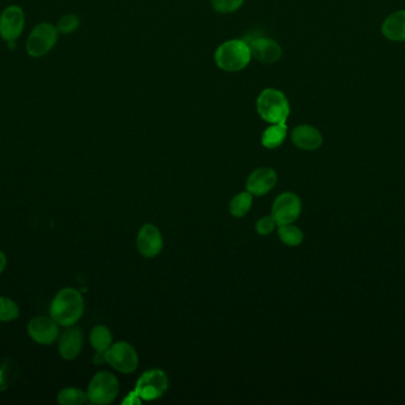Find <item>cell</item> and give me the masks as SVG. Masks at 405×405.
<instances>
[{
	"label": "cell",
	"mask_w": 405,
	"mask_h": 405,
	"mask_svg": "<svg viewBox=\"0 0 405 405\" xmlns=\"http://www.w3.org/2000/svg\"><path fill=\"white\" fill-rule=\"evenodd\" d=\"M322 135L312 125H300L293 130L292 142L295 147L306 152H314L322 145Z\"/></svg>",
	"instance_id": "cell-15"
},
{
	"label": "cell",
	"mask_w": 405,
	"mask_h": 405,
	"mask_svg": "<svg viewBox=\"0 0 405 405\" xmlns=\"http://www.w3.org/2000/svg\"><path fill=\"white\" fill-rule=\"evenodd\" d=\"M59 353L64 360H74L80 355L83 347V333L80 328L66 327L59 336Z\"/></svg>",
	"instance_id": "cell-13"
},
{
	"label": "cell",
	"mask_w": 405,
	"mask_h": 405,
	"mask_svg": "<svg viewBox=\"0 0 405 405\" xmlns=\"http://www.w3.org/2000/svg\"><path fill=\"white\" fill-rule=\"evenodd\" d=\"M19 314L18 304L13 300L0 296V322H12L18 319Z\"/></svg>",
	"instance_id": "cell-22"
},
{
	"label": "cell",
	"mask_w": 405,
	"mask_h": 405,
	"mask_svg": "<svg viewBox=\"0 0 405 405\" xmlns=\"http://www.w3.org/2000/svg\"><path fill=\"white\" fill-rule=\"evenodd\" d=\"M252 59L248 42L230 40L219 45L215 52V62L219 69L235 73L247 68Z\"/></svg>",
	"instance_id": "cell-2"
},
{
	"label": "cell",
	"mask_w": 405,
	"mask_h": 405,
	"mask_svg": "<svg viewBox=\"0 0 405 405\" xmlns=\"http://www.w3.org/2000/svg\"><path fill=\"white\" fill-rule=\"evenodd\" d=\"M164 240L157 226L146 224L141 227L136 238V247L143 257L154 258L160 253Z\"/></svg>",
	"instance_id": "cell-11"
},
{
	"label": "cell",
	"mask_w": 405,
	"mask_h": 405,
	"mask_svg": "<svg viewBox=\"0 0 405 405\" xmlns=\"http://www.w3.org/2000/svg\"><path fill=\"white\" fill-rule=\"evenodd\" d=\"M88 398L94 404H110L119 394L117 377L107 371L96 373L88 385Z\"/></svg>",
	"instance_id": "cell-5"
},
{
	"label": "cell",
	"mask_w": 405,
	"mask_h": 405,
	"mask_svg": "<svg viewBox=\"0 0 405 405\" xmlns=\"http://www.w3.org/2000/svg\"><path fill=\"white\" fill-rule=\"evenodd\" d=\"M140 399H141V398H140L139 396H138V394H136V392H134V394H129V396H128V398H126V399H124V404H126V403H127V404H140V403H141V401H140Z\"/></svg>",
	"instance_id": "cell-27"
},
{
	"label": "cell",
	"mask_w": 405,
	"mask_h": 405,
	"mask_svg": "<svg viewBox=\"0 0 405 405\" xmlns=\"http://www.w3.org/2000/svg\"><path fill=\"white\" fill-rule=\"evenodd\" d=\"M248 42L252 57L262 63H275L281 59L282 49L278 42L268 37H252Z\"/></svg>",
	"instance_id": "cell-12"
},
{
	"label": "cell",
	"mask_w": 405,
	"mask_h": 405,
	"mask_svg": "<svg viewBox=\"0 0 405 405\" xmlns=\"http://www.w3.org/2000/svg\"><path fill=\"white\" fill-rule=\"evenodd\" d=\"M256 108L259 117L269 124L286 122L290 113L287 96L275 89H266L261 92L256 100Z\"/></svg>",
	"instance_id": "cell-3"
},
{
	"label": "cell",
	"mask_w": 405,
	"mask_h": 405,
	"mask_svg": "<svg viewBox=\"0 0 405 405\" xmlns=\"http://www.w3.org/2000/svg\"><path fill=\"white\" fill-rule=\"evenodd\" d=\"M278 182V173L271 168H259L252 171L247 180V190L255 196L266 195Z\"/></svg>",
	"instance_id": "cell-14"
},
{
	"label": "cell",
	"mask_w": 405,
	"mask_h": 405,
	"mask_svg": "<svg viewBox=\"0 0 405 405\" xmlns=\"http://www.w3.org/2000/svg\"><path fill=\"white\" fill-rule=\"evenodd\" d=\"M17 376V368L11 360L0 363V391L8 390Z\"/></svg>",
	"instance_id": "cell-23"
},
{
	"label": "cell",
	"mask_w": 405,
	"mask_h": 405,
	"mask_svg": "<svg viewBox=\"0 0 405 405\" xmlns=\"http://www.w3.org/2000/svg\"><path fill=\"white\" fill-rule=\"evenodd\" d=\"M59 30L52 23H40L33 28L26 41V52L31 57L47 55L59 41Z\"/></svg>",
	"instance_id": "cell-4"
},
{
	"label": "cell",
	"mask_w": 405,
	"mask_h": 405,
	"mask_svg": "<svg viewBox=\"0 0 405 405\" xmlns=\"http://www.w3.org/2000/svg\"><path fill=\"white\" fill-rule=\"evenodd\" d=\"M59 33H64V35H69L76 31L80 28V18L74 13H68L59 18L56 25Z\"/></svg>",
	"instance_id": "cell-24"
},
{
	"label": "cell",
	"mask_w": 405,
	"mask_h": 405,
	"mask_svg": "<svg viewBox=\"0 0 405 405\" xmlns=\"http://www.w3.org/2000/svg\"><path fill=\"white\" fill-rule=\"evenodd\" d=\"M245 0H211L212 8L219 13H233L237 11Z\"/></svg>",
	"instance_id": "cell-25"
},
{
	"label": "cell",
	"mask_w": 405,
	"mask_h": 405,
	"mask_svg": "<svg viewBox=\"0 0 405 405\" xmlns=\"http://www.w3.org/2000/svg\"><path fill=\"white\" fill-rule=\"evenodd\" d=\"M25 26V13L18 5H11L0 15V36L6 43L17 41Z\"/></svg>",
	"instance_id": "cell-9"
},
{
	"label": "cell",
	"mask_w": 405,
	"mask_h": 405,
	"mask_svg": "<svg viewBox=\"0 0 405 405\" xmlns=\"http://www.w3.org/2000/svg\"><path fill=\"white\" fill-rule=\"evenodd\" d=\"M168 389L166 373L158 368L143 373L135 385V392L143 401H154L160 398Z\"/></svg>",
	"instance_id": "cell-6"
},
{
	"label": "cell",
	"mask_w": 405,
	"mask_h": 405,
	"mask_svg": "<svg viewBox=\"0 0 405 405\" xmlns=\"http://www.w3.org/2000/svg\"><path fill=\"white\" fill-rule=\"evenodd\" d=\"M90 343H92L93 348L95 350V355L93 359L94 363L95 364L106 363L105 354L113 345V336H112L110 328L102 324L93 328L90 331Z\"/></svg>",
	"instance_id": "cell-16"
},
{
	"label": "cell",
	"mask_w": 405,
	"mask_h": 405,
	"mask_svg": "<svg viewBox=\"0 0 405 405\" xmlns=\"http://www.w3.org/2000/svg\"><path fill=\"white\" fill-rule=\"evenodd\" d=\"M252 205V194L249 192L241 193L231 200L229 210H230L231 215H234L235 217H243L248 214Z\"/></svg>",
	"instance_id": "cell-20"
},
{
	"label": "cell",
	"mask_w": 405,
	"mask_h": 405,
	"mask_svg": "<svg viewBox=\"0 0 405 405\" xmlns=\"http://www.w3.org/2000/svg\"><path fill=\"white\" fill-rule=\"evenodd\" d=\"M50 316L62 326L70 327L80 320L84 313V300L80 291L64 287L56 294L50 304Z\"/></svg>",
	"instance_id": "cell-1"
},
{
	"label": "cell",
	"mask_w": 405,
	"mask_h": 405,
	"mask_svg": "<svg viewBox=\"0 0 405 405\" xmlns=\"http://www.w3.org/2000/svg\"><path fill=\"white\" fill-rule=\"evenodd\" d=\"M287 132H288V126L286 122L271 124L263 132L262 138H261L263 147H268V149H275V147H280L285 142Z\"/></svg>",
	"instance_id": "cell-18"
},
{
	"label": "cell",
	"mask_w": 405,
	"mask_h": 405,
	"mask_svg": "<svg viewBox=\"0 0 405 405\" xmlns=\"http://www.w3.org/2000/svg\"><path fill=\"white\" fill-rule=\"evenodd\" d=\"M59 327L52 316H36L28 324V334L35 343L49 346L59 340Z\"/></svg>",
	"instance_id": "cell-10"
},
{
	"label": "cell",
	"mask_w": 405,
	"mask_h": 405,
	"mask_svg": "<svg viewBox=\"0 0 405 405\" xmlns=\"http://www.w3.org/2000/svg\"><path fill=\"white\" fill-rule=\"evenodd\" d=\"M275 226L276 222L273 217H264L256 222V232L259 233V236H269L270 233L274 231Z\"/></svg>",
	"instance_id": "cell-26"
},
{
	"label": "cell",
	"mask_w": 405,
	"mask_h": 405,
	"mask_svg": "<svg viewBox=\"0 0 405 405\" xmlns=\"http://www.w3.org/2000/svg\"><path fill=\"white\" fill-rule=\"evenodd\" d=\"M278 236L287 246H299L303 240V231L292 224L278 226Z\"/></svg>",
	"instance_id": "cell-21"
},
{
	"label": "cell",
	"mask_w": 405,
	"mask_h": 405,
	"mask_svg": "<svg viewBox=\"0 0 405 405\" xmlns=\"http://www.w3.org/2000/svg\"><path fill=\"white\" fill-rule=\"evenodd\" d=\"M384 37L391 42H405V10L394 12L382 25Z\"/></svg>",
	"instance_id": "cell-17"
},
{
	"label": "cell",
	"mask_w": 405,
	"mask_h": 405,
	"mask_svg": "<svg viewBox=\"0 0 405 405\" xmlns=\"http://www.w3.org/2000/svg\"><path fill=\"white\" fill-rule=\"evenodd\" d=\"M303 210L299 196L294 193H283L275 200L271 208V217L276 225H288L298 220Z\"/></svg>",
	"instance_id": "cell-8"
},
{
	"label": "cell",
	"mask_w": 405,
	"mask_h": 405,
	"mask_svg": "<svg viewBox=\"0 0 405 405\" xmlns=\"http://www.w3.org/2000/svg\"><path fill=\"white\" fill-rule=\"evenodd\" d=\"M105 357L106 363L121 373L134 372L139 364V358L134 347L124 341L112 345Z\"/></svg>",
	"instance_id": "cell-7"
},
{
	"label": "cell",
	"mask_w": 405,
	"mask_h": 405,
	"mask_svg": "<svg viewBox=\"0 0 405 405\" xmlns=\"http://www.w3.org/2000/svg\"><path fill=\"white\" fill-rule=\"evenodd\" d=\"M6 266H8V257L3 251H0V275L4 273Z\"/></svg>",
	"instance_id": "cell-28"
},
{
	"label": "cell",
	"mask_w": 405,
	"mask_h": 405,
	"mask_svg": "<svg viewBox=\"0 0 405 405\" xmlns=\"http://www.w3.org/2000/svg\"><path fill=\"white\" fill-rule=\"evenodd\" d=\"M57 401L62 405H82L89 401L87 391L78 387H66L57 394Z\"/></svg>",
	"instance_id": "cell-19"
}]
</instances>
